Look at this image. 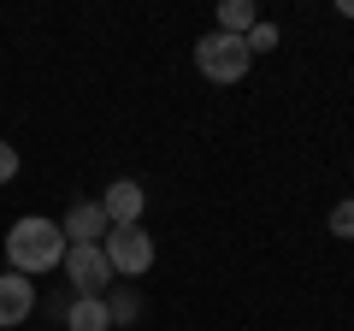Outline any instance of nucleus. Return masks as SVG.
<instances>
[{"instance_id": "obj_13", "label": "nucleus", "mask_w": 354, "mask_h": 331, "mask_svg": "<svg viewBox=\"0 0 354 331\" xmlns=\"http://www.w3.org/2000/svg\"><path fill=\"white\" fill-rule=\"evenodd\" d=\"M337 12H342V18H354V0H337Z\"/></svg>"}, {"instance_id": "obj_5", "label": "nucleus", "mask_w": 354, "mask_h": 331, "mask_svg": "<svg viewBox=\"0 0 354 331\" xmlns=\"http://www.w3.org/2000/svg\"><path fill=\"white\" fill-rule=\"evenodd\" d=\"M59 231H65V242H71V249H77V242L88 249V242H101L106 231H113V219L101 213V202H77L71 213H65V225H59Z\"/></svg>"}, {"instance_id": "obj_4", "label": "nucleus", "mask_w": 354, "mask_h": 331, "mask_svg": "<svg viewBox=\"0 0 354 331\" xmlns=\"http://www.w3.org/2000/svg\"><path fill=\"white\" fill-rule=\"evenodd\" d=\"M101 249H106V260H113V272H124V278H142V272L153 267V237L142 225H113Z\"/></svg>"}, {"instance_id": "obj_10", "label": "nucleus", "mask_w": 354, "mask_h": 331, "mask_svg": "<svg viewBox=\"0 0 354 331\" xmlns=\"http://www.w3.org/2000/svg\"><path fill=\"white\" fill-rule=\"evenodd\" d=\"M242 42H248V53L260 60V53H272V48H278V24H266V18H260V24H254Z\"/></svg>"}, {"instance_id": "obj_12", "label": "nucleus", "mask_w": 354, "mask_h": 331, "mask_svg": "<svg viewBox=\"0 0 354 331\" xmlns=\"http://www.w3.org/2000/svg\"><path fill=\"white\" fill-rule=\"evenodd\" d=\"M12 178H18V148L0 142V184H12Z\"/></svg>"}, {"instance_id": "obj_7", "label": "nucleus", "mask_w": 354, "mask_h": 331, "mask_svg": "<svg viewBox=\"0 0 354 331\" xmlns=\"http://www.w3.org/2000/svg\"><path fill=\"white\" fill-rule=\"evenodd\" d=\"M36 307V284L24 272H0V325H24Z\"/></svg>"}, {"instance_id": "obj_8", "label": "nucleus", "mask_w": 354, "mask_h": 331, "mask_svg": "<svg viewBox=\"0 0 354 331\" xmlns=\"http://www.w3.org/2000/svg\"><path fill=\"white\" fill-rule=\"evenodd\" d=\"M65 331H113V314H106V302H95V296H77V302L65 307Z\"/></svg>"}, {"instance_id": "obj_1", "label": "nucleus", "mask_w": 354, "mask_h": 331, "mask_svg": "<svg viewBox=\"0 0 354 331\" xmlns=\"http://www.w3.org/2000/svg\"><path fill=\"white\" fill-rule=\"evenodd\" d=\"M65 249H71V242H65V231L53 225V219L30 213V219H18V225L6 231V260H12L6 272H24V278H36V272L59 267Z\"/></svg>"}, {"instance_id": "obj_2", "label": "nucleus", "mask_w": 354, "mask_h": 331, "mask_svg": "<svg viewBox=\"0 0 354 331\" xmlns=\"http://www.w3.org/2000/svg\"><path fill=\"white\" fill-rule=\"evenodd\" d=\"M195 65H201V77H213V83H236V77H248L254 53L242 36H225V30H207L201 42H195Z\"/></svg>"}, {"instance_id": "obj_3", "label": "nucleus", "mask_w": 354, "mask_h": 331, "mask_svg": "<svg viewBox=\"0 0 354 331\" xmlns=\"http://www.w3.org/2000/svg\"><path fill=\"white\" fill-rule=\"evenodd\" d=\"M65 278L77 284V296H95V302H106V290H113V260H106V249L101 242H77V249H65Z\"/></svg>"}, {"instance_id": "obj_9", "label": "nucleus", "mask_w": 354, "mask_h": 331, "mask_svg": "<svg viewBox=\"0 0 354 331\" xmlns=\"http://www.w3.org/2000/svg\"><path fill=\"white\" fill-rule=\"evenodd\" d=\"M254 24H260V6L254 0H218V30L225 36H248Z\"/></svg>"}, {"instance_id": "obj_11", "label": "nucleus", "mask_w": 354, "mask_h": 331, "mask_svg": "<svg viewBox=\"0 0 354 331\" xmlns=\"http://www.w3.org/2000/svg\"><path fill=\"white\" fill-rule=\"evenodd\" d=\"M330 237L354 242V195H348V202H337V207H330Z\"/></svg>"}, {"instance_id": "obj_6", "label": "nucleus", "mask_w": 354, "mask_h": 331, "mask_svg": "<svg viewBox=\"0 0 354 331\" xmlns=\"http://www.w3.org/2000/svg\"><path fill=\"white\" fill-rule=\"evenodd\" d=\"M142 207H148V195H142V184H130V178L106 184V195H101V213L113 219V225H142Z\"/></svg>"}]
</instances>
